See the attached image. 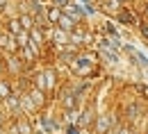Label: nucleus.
Returning <instances> with one entry per match:
<instances>
[{"instance_id":"1","label":"nucleus","mask_w":148,"mask_h":134,"mask_svg":"<svg viewBox=\"0 0 148 134\" xmlns=\"http://www.w3.org/2000/svg\"><path fill=\"white\" fill-rule=\"evenodd\" d=\"M62 25H64V27L69 30V27H71V20H69V18H62Z\"/></svg>"},{"instance_id":"2","label":"nucleus","mask_w":148,"mask_h":134,"mask_svg":"<svg viewBox=\"0 0 148 134\" xmlns=\"http://www.w3.org/2000/svg\"><path fill=\"white\" fill-rule=\"evenodd\" d=\"M119 134H128V132H119Z\"/></svg>"}]
</instances>
